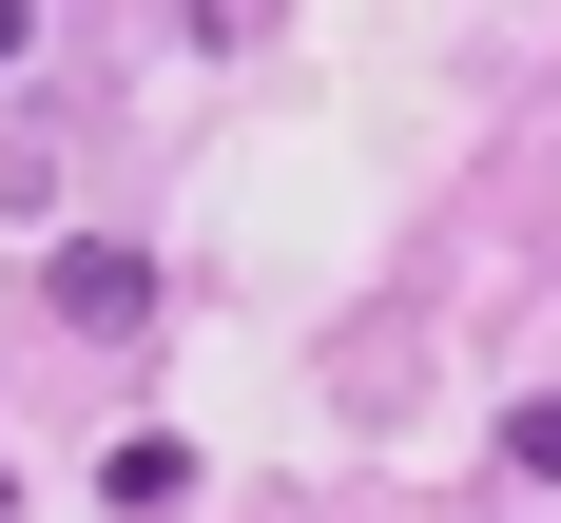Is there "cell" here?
<instances>
[{
	"mask_svg": "<svg viewBox=\"0 0 561 523\" xmlns=\"http://www.w3.org/2000/svg\"><path fill=\"white\" fill-rule=\"evenodd\" d=\"M39 291H58V310H78V330H136V310H156V272H136V252H58Z\"/></svg>",
	"mask_w": 561,
	"mask_h": 523,
	"instance_id": "1",
	"label": "cell"
},
{
	"mask_svg": "<svg viewBox=\"0 0 561 523\" xmlns=\"http://www.w3.org/2000/svg\"><path fill=\"white\" fill-rule=\"evenodd\" d=\"M504 446H523V465H542V485H561V388H542V407H523V427H504Z\"/></svg>",
	"mask_w": 561,
	"mask_h": 523,
	"instance_id": "2",
	"label": "cell"
},
{
	"mask_svg": "<svg viewBox=\"0 0 561 523\" xmlns=\"http://www.w3.org/2000/svg\"><path fill=\"white\" fill-rule=\"evenodd\" d=\"M20 39H39V20H20V0H0V58H20Z\"/></svg>",
	"mask_w": 561,
	"mask_h": 523,
	"instance_id": "3",
	"label": "cell"
},
{
	"mask_svg": "<svg viewBox=\"0 0 561 523\" xmlns=\"http://www.w3.org/2000/svg\"><path fill=\"white\" fill-rule=\"evenodd\" d=\"M0 523H20V485H0Z\"/></svg>",
	"mask_w": 561,
	"mask_h": 523,
	"instance_id": "4",
	"label": "cell"
}]
</instances>
